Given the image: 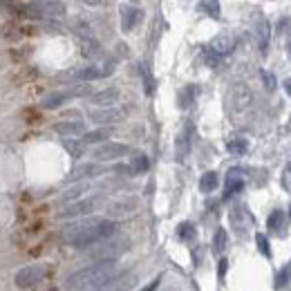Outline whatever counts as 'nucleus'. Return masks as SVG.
Masks as SVG:
<instances>
[{"label":"nucleus","instance_id":"obj_18","mask_svg":"<svg viewBox=\"0 0 291 291\" xmlns=\"http://www.w3.org/2000/svg\"><path fill=\"white\" fill-rule=\"evenodd\" d=\"M65 101H67L65 92H52V94H47L43 99V108H45V110H56V108L63 106Z\"/></svg>","mask_w":291,"mask_h":291},{"label":"nucleus","instance_id":"obj_28","mask_svg":"<svg viewBox=\"0 0 291 291\" xmlns=\"http://www.w3.org/2000/svg\"><path fill=\"white\" fill-rule=\"evenodd\" d=\"M256 242H258L260 253H262V256H267V258H271V247H269V240H267V235H264V233H258Z\"/></svg>","mask_w":291,"mask_h":291},{"label":"nucleus","instance_id":"obj_3","mask_svg":"<svg viewBox=\"0 0 291 291\" xmlns=\"http://www.w3.org/2000/svg\"><path fill=\"white\" fill-rule=\"evenodd\" d=\"M67 7L61 0H36L23 7V14L27 18H61L65 16Z\"/></svg>","mask_w":291,"mask_h":291},{"label":"nucleus","instance_id":"obj_29","mask_svg":"<svg viewBox=\"0 0 291 291\" xmlns=\"http://www.w3.org/2000/svg\"><path fill=\"white\" fill-rule=\"evenodd\" d=\"M282 217H284V213L282 211H273L271 213V217H269V228H271V231H278L280 228V224H282Z\"/></svg>","mask_w":291,"mask_h":291},{"label":"nucleus","instance_id":"obj_1","mask_svg":"<svg viewBox=\"0 0 291 291\" xmlns=\"http://www.w3.org/2000/svg\"><path fill=\"white\" fill-rule=\"evenodd\" d=\"M117 233V224L112 220H79L63 228V240L76 249H87L108 240Z\"/></svg>","mask_w":291,"mask_h":291},{"label":"nucleus","instance_id":"obj_15","mask_svg":"<svg viewBox=\"0 0 291 291\" xmlns=\"http://www.w3.org/2000/svg\"><path fill=\"white\" fill-rule=\"evenodd\" d=\"M112 134L110 128H96V130H90V132H83V143H103L108 141Z\"/></svg>","mask_w":291,"mask_h":291},{"label":"nucleus","instance_id":"obj_22","mask_svg":"<svg viewBox=\"0 0 291 291\" xmlns=\"http://www.w3.org/2000/svg\"><path fill=\"white\" fill-rule=\"evenodd\" d=\"M63 148L72 155V157H81V155H83V141H76V139L65 137L63 139Z\"/></svg>","mask_w":291,"mask_h":291},{"label":"nucleus","instance_id":"obj_13","mask_svg":"<svg viewBox=\"0 0 291 291\" xmlns=\"http://www.w3.org/2000/svg\"><path fill=\"white\" fill-rule=\"evenodd\" d=\"M54 130L63 137H74V134H83L85 132V126L81 121H59L54 126Z\"/></svg>","mask_w":291,"mask_h":291},{"label":"nucleus","instance_id":"obj_11","mask_svg":"<svg viewBox=\"0 0 291 291\" xmlns=\"http://www.w3.org/2000/svg\"><path fill=\"white\" fill-rule=\"evenodd\" d=\"M134 211H137V200H134V197H128V200L114 202L110 209H108V215L110 217H126Z\"/></svg>","mask_w":291,"mask_h":291},{"label":"nucleus","instance_id":"obj_17","mask_svg":"<svg viewBox=\"0 0 291 291\" xmlns=\"http://www.w3.org/2000/svg\"><path fill=\"white\" fill-rule=\"evenodd\" d=\"M209 50H213L217 56H226L228 52H233V40L228 38V36H220V38L213 40Z\"/></svg>","mask_w":291,"mask_h":291},{"label":"nucleus","instance_id":"obj_7","mask_svg":"<svg viewBox=\"0 0 291 291\" xmlns=\"http://www.w3.org/2000/svg\"><path fill=\"white\" fill-rule=\"evenodd\" d=\"M128 153H130V148L126 143L103 141L94 150V159H99V162H112V159H119V157H123V155H128Z\"/></svg>","mask_w":291,"mask_h":291},{"label":"nucleus","instance_id":"obj_27","mask_svg":"<svg viewBox=\"0 0 291 291\" xmlns=\"http://www.w3.org/2000/svg\"><path fill=\"white\" fill-rule=\"evenodd\" d=\"M177 235L181 237V240H193V237H195V226L190 224V222H184V224H179V228H177Z\"/></svg>","mask_w":291,"mask_h":291},{"label":"nucleus","instance_id":"obj_26","mask_svg":"<svg viewBox=\"0 0 291 291\" xmlns=\"http://www.w3.org/2000/svg\"><path fill=\"white\" fill-rule=\"evenodd\" d=\"M195 94H197V87H195V85H188V87H186V90L179 94V106H181V108H188Z\"/></svg>","mask_w":291,"mask_h":291},{"label":"nucleus","instance_id":"obj_19","mask_svg":"<svg viewBox=\"0 0 291 291\" xmlns=\"http://www.w3.org/2000/svg\"><path fill=\"white\" fill-rule=\"evenodd\" d=\"M217 184H220L217 173H206V175H202V179H200V190L202 193H213V190L217 188Z\"/></svg>","mask_w":291,"mask_h":291},{"label":"nucleus","instance_id":"obj_25","mask_svg":"<svg viewBox=\"0 0 291 291\" xmlns=\"http://www.w3.org/2000/svg\"><path fill=\"white\" fill-rule=\"evenodd\" d=\"M200 9H202V12H206V14H209V16H213V18L220 16V3H217V0H202V3H200Z\"/></svg>","mask_w":291,"mask_h":291},{"label":"nucleus","instance_id":"obj_30","mask_svg":"<svg viewBox=\"0 0 291 291\" xmlns=\"http://www.w3.org/2000/svg\"><path fill=\"white\" fill-rule=\"evenodd\" d=\"M289 278H291V262L287 264V269H284V271H280V275H278V287H284V284L289 282Z\"/></svg>","mask_w":291,"mask_h":291},{"label":"nucleus","instance_id":"obj_38","mask_svg":"<svg viewBox=\"0 0 291 291\" xmlns=\"http://www.w3.org/2000/svg\"><path fill=\"white\" fill-rule=\"evenodd\" d=\"M119 291H121V289H119Z\"/></svg>","mask_w":291,"mask_h":291},{"label":"nucleus","instance_id":"obj_2","mask_svg":"<svg viewBox=\"0 0 291 291\" xmlns=\"http://www.w3.org/2000/svg\"><path fill=\"white\" fill-rule=\"evenodd\" d=\"M117 275H119L117 260H103V262H94L92 267H85V269L70 273L65 278L63 287L67 291L101 289V287H108L112 280H117Z\"/></svg>","mask_w":291,"mask_h":291},{"label":"nucleus","instance_id":"obj_36","mask_svg":"<svg viewBox=\"0 0 291 291\" xmlns=\"http://www.w3.org/2000/svg\"><path fill=\"white\" fill-rule=\"evenodd\" d=\"M284 90H287V94L291 96V79H287V81H284Z\"/></svg>","mask_w":291,"mask_h":291},{"label":"nucleus","instance_id":"obj_24","mask_svg":"<svg viewBox=\"0 0 291 291\" xmlns=\"http://www.w3.org/2000/svg\"><path fill=\"white\" fill-rule=\"evenodd\" d=\"M226 231L224 228H217V233H215V237H213V251L215 253H222L226 249Z\"/></svg>","mask_w":291,"mask_h":291},{"label":"nucleus","instance_id":"obj_20","mask_svg":"<svg viewBox=\"0 0 291 291\" xmlns=\"http://www.w3.org/2000/svg\"><path fill=\"white\" fill-rule=\"evenodd\" d=\"M226 150L231 155H244L249 150V141L247 139H242V137H235V139H228V143H226Z\"/></svg>","mask_w":291,"mask_h":291},{"label":"nucleus","instance_id":"obj_23","mask_svg":"<svg viewBox=\"0 0 291 291\" xmlns=\"http://www.w3.org/2000/svg\"><path fill=\"white\" fill-rule=\"evenodd\" d=\"M148 157L146 155H137V157L130 162V170H132V175H137V173H146L148 170Z\"/></svg>","mask_w":291,"mask_h":291},{"label":"nucleus","instance_id":"obj_34","mask_svg":"<svg viewBox=\"0 0 291 291\" xmlns=\"http://www.w3.org/2000/svg\"><path fill=\"white\" fill-rule=\"evenodd\" d=\"M226 267H228L226 258H222V260H220V278H224V273H226Z\"/></svg>","mask_w":291,"mask_h":291},{"label":"nucleus","instance_id":"obj_31","mask_svg":"<svg viewBox=\"0 0 291 291\" xmlns=\"http://www.w3.org/2000/svg\"><path fill=\"white\" fill-rule=\"evenodd\" d=\"M74 32H76V34H83V36L90 34V29H87V23H85V20H74Z\"/></svg>","mask_w":291,"mask_h":291},{"label":"nucleus","instance_id":"obj_5","mask_svg":"<svg viewBox=\"0 0 291 291\" xmlns=\"http://www.w3.org/2000/svg\"><path fill=\"white\" fill-rule=\"evenodd\" d=\"M101 204H103V197H101V195L83 197V200L70 202V206H65V209L59 213V217H61V220H74V217H85V215H90V213H94Z\"/></svg>","mask_w":291,"mask_h":291},{"label":"nucleus","instance_id":"obj_33","mask_svg":"<svg viewBox=\"0 0 291 291\" xmlns=\"http://www.w3.org/2000/svg\"><path fill=\"white\" fill-rule=\"evenodd\" d=\"M141 74L146 79V92H153V76H150V72H148V67H146V65H141Z\"/></svg>","mask_w":291,"mask_h":291},{"label":"nucleus","instance_id":"obj_35","mask_svg":"<svg viewBox=\"0 0 291 291\" xmlns=\"http://www.w3.org/2000/svg\"><path fill=\"white\" fill-rule=\"evenodd\" d=\"M157 284H159V278H157V280H153V282H150L148 287H143L141 291H155V289H157Z\"/></svg>","mask_w":291,"mask_h":291},{"label":"nucleus","instance_id":"obj_37","mask_svg":"<svg viewBox=\"0 0 291 291\" xmlns=\"http://www.w3.org/2000/svg\"><path fill=\"white\" fill-rule=\"evenodd\" d=\"M83 3H85V5H90V7H94V5H99V3H101V0H83Z\"/></svg>","mask_w":291,"mask_h":291},{"label":"nucleus","instance_id":"obj_9","mask_svg":"<svg viewBox=\"0 0 291 291\" xmlns=\"http://www.w3.org/2000/svg\"><path fill=\"white\" fill-rule=\"evenodd\" d=\"M141 18H143L141 9L130 7V5H123L121 7V27H123V32H132L134 25H137Z\"/></svg>","mask_w":291,"mask_h":291},{"label":"nucleus","instance_id":"obj_32","mask_svg":"<svg viewBox=\"0 0 291 291\" xmlns=\"http://www.w3.org/2000/svg\"><path fill=\"white\" fill-rule=\"evenodd\" d=\"M262 81H264V85H267V90H275V79L271 72H262Z\"/></svg>","mask_w":291,"mask_h":291},{"label":"nucleus","instance_id":"obj_6","mask_svg":"<svg viewBox=\"0 0 291 291\" xmlns=\"http://www.w3.org/2000/svg\"><path fill=\"white\" fill-rule=\"evenodd\" d=\"M47 273H50L47 264H29V267H23L16 273L14 282H16L18 289H32L36 284L43 282V280L47 278Z\"/></svg>","mask_w":291,"mask_h":291},{"label":"nucleus","instance_id":"obj_16","mask_svg":"<svg viewBox=\"0 0 291 291\" xmlns=\"http://www.w3.org/2000/svg\"><path fill=\"white\" fill-rule=\"evenodd\" d=\"M87 188L90 186L87 184H76V186H72V188H67L63 195H61V204H70V202H76V200H81V195H85L87 193Z\"/></svg>","mask_w":291,"mask_h":291},{"label":"nucleus","instance_id":"obj_12","mask_svg":"<svg viewBox=\"0 0 291 291\" xmlns=\"http://www.w3.org/2000/svg\"><path fill=\"white\" fill-rule=\"evenodd\" d=\"M117 99H119V90H117V87H106V90H101V92H94L90 101L94 103V106L108 108V106H114V103H117Z\"/></svg>","mask_w":291,"mask_h":291},{"label":"nucleus","instance_id":"obj_21","mask_svg":"<svg viewBox=\"0 0 291 291\" xmlns=\"http://www.w3.org/2000/svg\"><path fill=\"white\" fill-rule=\"evenodd\" d=\"M256 32H258V43H260V50H267V45H269V23H267V20H262V18H260V23H258Z\"/></svg>","mask_w":291,"mask_h":291},{"label":"nucleus","instance_id":"obj_4","mask_svg":"<svg viewBox=\"0 0 291 291\" xmlns=\"http://www.w3.org/2000/svg\"><path fill=\"white\" fill-rule=\"evenodd\" d=\"M94 247L96 249L90 251L92 260H96V262H103V260H117L130 249V240L128 237H119V240H110V237H108V240L99 242V244H94Z\"/></svg>","mask_w":291,"mask_h":291},{"label":"nucleus","instance_id":"obj_10","mask_svg":"<svg viewBox=\"0 0 291 291\" xmlns=\"http://www.w3.org/2000/svg\"><path fill=\"white\" fill-rule=\"evenodd\" d=\"M103 173V168L99 164H81L79 168H74L70 173L72 181H81V179H90V177H99Z\"/></svg>","mask_w":291,"mask_h":291},{"label":"nucleus","instance_id":"obj_8","mask_svg":"<svg viewBox=\"0 0 291 291\" xmlns=\"http://www.w3.org/2000/svg\"><path fill=\"white\" fill-rule=\"evenodd\" d=\"M126 117V110H121V108H101V110H94L90 114V119L94 123H99V126H110V123H117L121 121V119Z\"/></svg>","mask_w":291,"mask_h":291},{"label":"nucleus","instance_id":"obj_14","mask_svg":"<svg viewBox=\"0 0 291 291\" xmlns=\"http://www.w3.org/2000/svg\"><path fill=\"white\" fill-rule=\"evenodd\" d=\"M175 150H177V162H184L186 155L190 153V126H186V130L177 137Z\"/></svg>","mask_w":291,"mask_h":291}]
</instances>
